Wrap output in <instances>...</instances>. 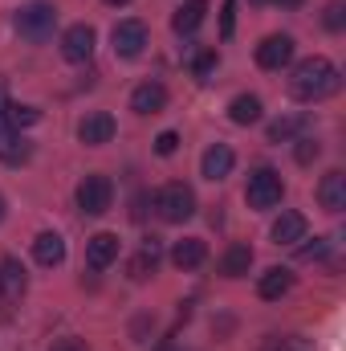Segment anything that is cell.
Masks as SVG:
<instances>
[{
	"instance_id": "obj_1",
	"label": "cell",
	"mask_w": 346,
	"mask_h": 351,
	"mask_svg": "<svg viewBox=\"0 0 346 351\" xmlns=\"http://www.w3.org/2000/svg\"><path fill=\"white\" fill-rule=\"evenodd\" d=\"M338 86H343V78H338V70H334L326 58H306V62H297V66H293V78H289V94H293L297 102H322V98H330Z\"/></svg>"
},
{
	"instance_id": "obj_2",
	"label": "cell",
	"mask_w": 346,
	"mask_h": 351,
	"mask_svg": "<svg viewBox=\"0 0 346 351\" xmlns=\"http://www.w3.org/2000/svg\"><path fill=\"white\" fill-rule=\"evenodd\" d=\"M53 29H57V8L45 4V0H33V4H25V8L16 12V33H21L25 41H33V45L49 41Z\"/></svg>"
},
{
	"instance_id": "obj_3",
	"label": "cell",
	"mask_w": 346,
	"mask_h": 351,
	"mask_svg": "<svg viewBox=\"0 0 346 351\" xmlns=\"http://www.w3.org/2000/svg\"><path fill=\"white\" fill-rule=\"evenodd\" d=\"M155 208H159V217H163L168 225H183V221L196 213V192H191L183 180H172V184H163V188H159Z\"/></svg>"
},
{
	"instance_id": "obj_4",
	"label": "cell",
	"mask_w": 346,
	"mask_h": 351,
	"mask_svg": "<svg viewBox=\"0 0 346 351\" xmlns=\"http://www.w3.org/2000/svg\"><path fill=\"white\" fill-rule=\"evenodd\" d=\"M281 192H285V184H281V176L273 172V168H257V172L249 176V184H245V200H249L253 208H273V204H281Z\"/></svg>"
},
{
	"instance_id": "obj_5",
	"label": "cell",
	"mask_w": 346,
	"mask_h": 351,
	"mask_svg": "<svg viewBox=\"0 0 346 351\" xmlns=\"http://www.w3.org/2000/svg\"><path fill=\"white\" fill-rule=\"evenodd\" d=\"M110 200H114V184H110V176H86L82 184H78V208L86 213V217H102L106 208H110Z\"/></svg>"
},
{
	"instance_id": "obj_6",
	"label": "cell",
	"mask_w": 346,
	"mask_h": 351,
	"mask_svg": "<svg viewBox=\"0 0 346 351\" xmlns=\"http://www.w3.org/2000/svg\"><path fill=\"white\" fill-rule=\"evenodd\" d=\"M110 41H114L118 58H139L143 45H147V25L143 21H118L114 33H110Z\"/></svg>"
},
{
	"instance_id": "obj_7",
	"label": "cell",
	"mask_w": 346,
	"mask_h": 351,
	"mask_svg": "<svg viewBox=\"0 0 346 351\" xmlns=\"http://www.w3.org/2000/svg\"><path fill=\"white\" fill-rule=\"evenodd\" d=\"M289 62H293V37L273 33V37H265L257 45V66L261 70H281V66H289Z\"/></svg>"
},
{
	"instance_id": "obj_8",
	"label": "cell",
	"mask_w": 346,
	"mask_h": 351,
	"mask_svg": "<svg viewBox=\"0 0 346 351\" xmlns=\"http://www.w3.org/2000/svg\"><path fill=\"white\" fill-rule=\"evenodd\" d=\"M62 58L74 62V66H82V62L94 58V29H90V25H70V29H66V37H62Z\"/></svg>"
},
{
	"instance_id": "obj_9",
	"label": "cell",
	"mask_w": 346,
	"mask_h": 351,
	"mask_svg": "<svg viewBox=\"0 0 346 351\" xmlns=\"http://www.w3.org/2000/svg\"><path fill=\"white\" fill-rule=\"evenodd\" d=\"M78 139H82V143H90V147L110 143V139H114V114H106V110H94V114H86V119L78 123Z\"/></svg>"
},
{
	"instance_id": "obj_10",
	"label": "cell",
	"mask_w": 346,
	"mask_h": 351,
	"mask_svg": "<svg viewBox=\"0 0 346 351\" xmlns=\"http://www.w3.org/2000/svg\"><path fill=\"white\" fill-rule=\"evenodd\" d=\"M232 164H237V156H232V147L228 143H212L208 152H204V160H200V172H204V180H224V176L232 172Z\"/></svg>"
},
{
	"instance_id": "obj_11",
	"label": "cell",
	"mask_w": 346,
	"mask_h": 351,
	"mask_svg": "<svg viewBox=\"0 0 346 351\" xmlns=\"http://www.w3.org/2000/svg\"><path fill=\"white\" fill-rule=\"evenodd\" d=\"M163 106H168V90L159 86V82H143L131 94V110L135 114H159Z\"/></svg>"
},
{
	"instance_id": "obj_12",
	"label": "cell",
	"mask_w": 346,
	"mask_h": 351,
	"mask_svg": "<svg viewBox=\"0 0 346 351\" xmlns=\"http://www.w3.org/2000/svg\"><path fill=\"white\" fill-rule=\"evenodd\" d=\"M318 200L326 213H343L346 208V176L343 172H326L318 184Z\"/></svg>"
},
{
	"instance_id": "obj_13",
	"label": "cell",
	"mask_w": 346,
	"mask_h": 351,
	"mask_svg": "<svg viewBox=\"0 0 346 351\" xmlns=\"http://www.w3.org/2000/svg\"><path fill=\"white\" fill-rule=\"evenodd\" d=\"M159 258H163V245H159L155 237H147V241H143V250H139V254L131 258V265H127V269H131V278H135V282H147V278L155 274Z\"/></svg>"
},
{
	"instance_id": "obj_14",
	"label": "cell",
	"mask_w": 346,
	"mask_h": 351,
	"mask_svg": "<svg viewBox=\"0 0 346 351\" xmlns=\"http://www.w3.org/2000/svg\"><path fill=\"white\" fill-rule=\"evenodd\" d=\"M114 258H118V237H114V233H94L86 241V262L94 265V269H106Z\"/></svg>"
},
{
	"instance_id": "obj_15",
	"label": "cell",
	"mask_w": 346,
	"mask_h": 351,
	"mask_svg": "<svg viewBox=\"0 0 346 351\" xmlns=\"http://www.w3.org/2000/svg\"><path fill=\"white\" fill-rule=\"evenodd\" d=\"M261 298H269V302H277V298H285L289 290H293V274L285 269V265H273V269H265L261 274Z\"/></svg>"
},
{
	"instance_id": "obj_16",
	"label": "cell",
	"mask_w": 346,
	"mask_h": 351,
	"mask_svg": "<svg viewBox=\"0 0 346 351\" xmlns=\"http://www.w3.org/2000/svg\"><path fill=\"white\" fill-rule=\"evenodd\" d=\"M302 237H306V217L302 213H281L273 221V241L277 245H297Z\"/></svg>"
},
{
	"instance_id": "obj_17",
	"label": "cell",
	"mask_w": 346,
	"mask_h": 351,
	"mask_svg": "<svg viewBox=\"0 0 346 351\" xmlns=\"http://www.w3.org/2000/svg\"><path fill=\"white\" fill-rule=\"evenodd\" d=\"M204 16H208V0H187V4L175 8L172 29L175 33H196V29L204 25Z\"/></svg>"
},
{
	"instance_id": "obj_18",
	"label": "cell",
	"mask_w": 346,
	"mask_h": 351,
	"mask_svg": "<svg viewBox=\"0 0 346 351\" xmlns=\"http://www.w3.org/2000/svg\"><path fill=\"white\" fill-rule=\"evenodd\" d=\"M249 265H253V250H249L245 241H237V245L224 250V258H220V274H224V278H245Z\"/></svg>"
},
{
	"instance_id": "obj_19",
	"label": "cell",
	"mask_w": 346,
	"mask_h": 351,
	"mask_svg": "<svg viewBox=\"0 0 346 351\" xmlns=\"http://www.w3.org/2000/svg\"><path fill=\"white\" fill-rule=\"evenodd\" d=\"M204 258H208V245L200 237H183V241H175V250H172V262L179 269H196V265H204Z\"/></svg>"
},
{
	"instance_id": "obj_20",
	"label": "cell",
	"mask_w": 346,
	"mask_h": 351,
	"mask_svg": "<svg viewBox=\"0 0 346 351\" xmlns=\"http://www.w3.org/2000/svg\"><path fill=\"white\" fill-rule=\"evenodd\" d=\"M25 282H29L25 278V265L16 262V258H4L0 262V294L4 298H21L25 294Z\"/></svg>"
},
{
	"instance_id": "obj_21",
	"label": "cell",
	"mask_w": 346,
	"mask_h": 351,
	"mask_svg": "<svg viewBox=\"0 0 346 351\" xmlns=\"http://www.w3.org/2000/svg\"><path fill=\"white\" fill-rule=\"evenodd\" d=\"M33 258L41 265H62L66 262V241H62L57 233H41V237L33 241Z\"/></svg>"
},
{
	"instance_id": "obj_22",
	"label": "cell",
	"mask_w": 346,
	"mask_h": 351,
	"mask_svg": "<svg viewBox=\"0 0 346 351\" xmlns=\"http://www.w3.org/2000/svg\"><path fill=\"white\" fill-rule=\"evenodd\" d=\"M228 119H232V123H241V127L257 123V119H261V98H257V94H241V98H232Z\"/></svg>"
},
{
	"instance_id": "obj_23",
	"label": "cell",
	"mask_w": 346,
	"mask_h": 351,
	"mask_svg": "<svg viewBox=\"0 0 346 351\" xmlns=\"http://www.w3.org/2000/svg\"><path fill=\"white\" fill-rule=\"evenodd\" d=\"M297 131H306V114H285V119H273V123H269V143H285V139H293Z\"/></svg>"
},
{
	"instance_id": "obj_24",
	"label": "cell",
	"mask_w": 346,
	"mask_h": 351,
	"mask_svg": "<svg viewBox=\"0 0 346 351\" xmlns=\"http://www.w3.org/2000/svg\"><path fill=\"white\" fill-rule=\"evenodd\" d=\"M4 119H8V127H33V123H41V110H37V106L8 102V106H4Z\"/></svg>"
},
{
	"instance_id": "obj_25",
	"label": "cell",
	"mask_w": 346,
	"mask_h": 351,
	"mask_svg": "<svg viewBox=\"0 0 346 351\" xmlns=\"http://www.w3.org/2000/svg\"><path fill=\"white\" fill-rule=\"evenodd\" d=\"M216 70V49H204L200 58H196V78L200 82H208V74Z\"/></svg>"
},
{
	"instance_id": "obj_26",
	"label": "cell",
	"mask_w": 346,
	"mask_h": 351,
	"mask_svg": "<svg viewBox=\"0 0 346 351\" xmlns=\"http://www.w3.org/2000/svg\"><path fill=\"white\" fill-rule=\"evenodd\" d=\"M326 254H330V241H314V245H302V250H297L302 262H322Z\"/></svg>"
},
{
	"instance_id": "obj_27",
	"label": "cell",
	"mask_w": 346,
	"mask_h": 351,
	"mask_svg": "<svg viewBox=\"0 0 346 351\" xmlns=\"http://www.w3.org/2000/svg\"><path fill=\"white\" fill-rule=\"evenodd\" d=\"M318 152H322V147H318L314 139H297V164H314Z\"/></svg>"
},
{
	"instance_id": "obj_28",
	"label": "cell",
	"mask_w": 346,
	"mask_h": 351,
	"mask_svg": "<svg viewBox=\"0 0 346 351\" xmlns=\"http://www.w3.org/2000/svg\"><path fill=\"white\" fill-rule=\"evenodd\" d=\"M155 152H159V156H175V152H179V135H175V131H163V135L155 139Z\"/></svg>"
},
{
	"instance_id": "obj_29",
	"label": "cell",
	"mask_w": 346,
	"mask_h": 351,
	"mask_svg": "<svg viewBox=\"0 0 346 351\" xmlns=\"http://www.w3.org/2000/svg\"><path fill=\"white\" fill-rule=\"evenodd\" d=\"M232 12H237V0H224V16H220V33H224V37H232V25H237Z\"/></svg>"
},
{
	"instance_id": "obj_30",
	"label": "cell",
	"mask_w": 346,
	"mask_h": 351,
	"mask_svg": "<svg viewBox=\"0 0 346 351\" xmlns=\"http://www.w3.org/2000/svg\"><path fill=\"white\" fill-rule=\"evenodd\" d=\"M273 351H310L306 339H297V335H289V339H277V348Z\"/></svg>"
},
{
	"instance_id": "obj_31",
	"label": "cell",
	"mask_w": 346,
	"mask_h": 351,
	"mask_svg": "<svg viewBox=\"0 0 346 351\" xmlns=\"http://www.w3.org/2000/svg\"><path fill=\"white\" fill-rule=\"evenodd\" d=\"M4 106H8V102H4V86H0V147L12 139V135H8V119H4Z\"/></svg>"
},
{
	"instance_id": "obj_32",
	"label": "cell",
	"mask_w": 346,
	"mask_h": 351,
	"mask_svg": "<svg viewBox=\"0 0 346 351\" xmlns=\"http://www.w3.org/2000/svg\"><path fill=\"white\" fill-rule=\"evenodd\" d=\"M326 25H330V29H343V4H330V8H326Z\"/></svg>"
},
{
	"instance_id": "obj_33",
	"label": "cell",
	"mask_w": 346,
	"mask_h": 351,
	"mask_svg": "<svg viewBox=\"0 0 346 351\" xmlns=\"http://www.w3.org/2000/svg\"><path fill=\"white\" fill-rule=\"evenodd\" d=\"M49 351H86V343H78V339H62V343H53Z\"/></svg>"
},
{
	"instance_id": "obj_34",
	"label": "cell",
	"mask_w": 346,
	"mask_h": 351,
	"mask_svg": "<svg viewBox=\"0 0 346 351\" xmlns=\"http://www.w3.org/2000/svg\"><path fill=\"white\" fill-rule=\"evenodd\" d=\"M273 4H277V8H302L306 0H273Z\"/></svg>"
},
{
	"instance_id": "obj_35",
	"label": "cell",
	"mask_w": 346,
	"mask_h": 351,
	"mask_svg": "<svg viewBox=\"0 0 346 351\" xmlns=\"http://www.w3.org/2000/svg\"><path fill=\"white\" fill-rule=\"evenodd\" d=\"M0 221H4V196H0Z\"/></svg>"
},
{
	"instance_id": "obj_36",
	"label": "cell",
	"mask_w": 346,
	"mask_h": 351,
	"mask_svg": "<svg viewBox=\"0 0 346 351\" xmlns=\"http://www.w3.org/2000/svg\"><path fill=\"white\" fill-rule=\"evenodd\" d=\"M106 4H114V8H118V4H127V0H106Z\"/></svg>"
}]
</instances>
